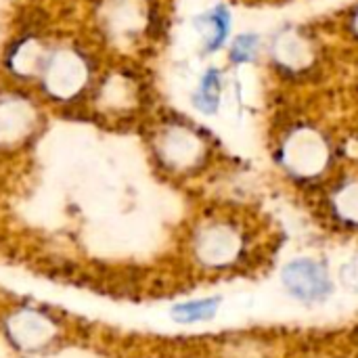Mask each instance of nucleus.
<instances>
[{"label":"nucleus","mask_w":358,"mask_h":358,"mask_svg":"<svg viewBox=\"0 0 358 358\" xmlns=\"http://www.w3.org/2000/svg\"><path fill=\"white\" fill-rule=\"evenodd\" d=\"M193 258L212 271L237 266L248 252V235L231 218H210L201 222L191 237Z\"/></svg>","instance_id":"nucleus-1"},{"label":"nucleus","mask_w":358,"mask_h":358,"mask_svg":"<svg viewBox=\"0 0 358 358\" xmlns=\"http://www.w3.org/2000/svg\"><path fill=\"white\" fill-rule=\"evenodd\" d=\"M155 153L159 162L172 172H191L208 157L206 138L191 126L172 122L166 124L155 136Z\"/></svg>","instance_id":"nucleus-2"},{"label":"nucleus","mask_w":358,"mask_h":358,"mask_svg":"<svg viewBox=\"0 0 358 358\" xmlns=\"http://www.w3.org/2000/svg\"><path fill=\"white\" fill-rule=\"evenodd\" d=\"M2 329L6 340L25 352H40L61 336V325L48 313L29 306L10 310L2 321Z\"/></svg>","instance_id":"nucleus-3"},{"label":"nucleus","mask_w":358,"mask_h":358,"mask_svg":"<svg viewBox=\"0 0 358 358\" xmlns=\"http://www.w3.org/2000/svg\"><path fill=\"white\" fill-rule=\"evenodd\" d=\"M281 157L292 174L300 178H315L329 166V145L323 134L308 128H298L287 136Z\"/></svg>","instance_id":"nucleus-4"},{"label":"nucleus","mask_w":358,"mask_h":358,"mask_svg":"<svg viewBox=\"0 0 358 358\" xmlns=\"http://www.w3.org/2000/svg\"><path fill=\"white\" fill-rule=\"evenodd\" d=\"M281 279H283L285 289L296 300H302L308 304L325 302L334 294V283H331L329 271L325 264H321L317 260L300 258V260L285 264Z\"/></svg>","instance_id":"nucleus-5"},{"label":"nucleus","mask_w":358,"mask_h":358,"mask_svg":"<svg viewBox=\"0 0 358 358\" xmlns=\"http://www.w3.org/2000/svg\"><path fill=\"white\" fill-rule=\"evenodd\" d=\"M46 90L57 99H69L78 94L88 78V69L82 57L71 50H59L46 59Z\"/></svg>","instance_id":"nucleus-6"},{"label":"nucleus","mask_w":358,"mask_h":358,"mask_svg":"<svg viewBox=\"0 0 358 358\" xmlns=\"http://www.w3.org/2000/svg\"><path fill=\"white\" fill-rule=\"evenodd\" d=\"M36 109L27 99L0 96V147H17L34 132Z\"/></svg>","instance_id":"nucleus-7"},{"label":"nucleus","mask_w":358,"mask_h":358,"mask_svg":"<svg viewBox=\"0 0 358 358\" xmlns=\"http://www.w3.org/2000/svg\"><path fill=\"white\" fill-rule=\"evenodd\" d=\"M273 59L289 71L306 69L313 63V46L302 34L287 29L273 40Z\"/></svg>","instance_id":"nucleus-8"},{"label":"nucleus","mask_w":358,"mask_h":358,"mask_svg":"<svg viewBox=\"0 0 358 358\" xmlns=\"http://www.w3.org/2000/svg\"><path fill=\"white\" fill-rule=\"evenodd\" d=\"M147 19H149V13L143 8L141 0H117L115 10L109 17L113 29H120L126 36H132L130 31H141L145 27Z\"/></svg>","instance_id":"nucleus-9"},{"label":"nucleus","mask_w":358,"mask_h":358,"mask_svg":"<svg viewBox=\"0 0 358 358\" xmlns=\"http://www.w3.org/2000/svg\"><path fill=\"white\" fill-rule=\"evenodd\" d=\"M331 208L342 222L358 227V178L346 180L338 187L331 197Z\"/></svg>","instance_id":"nucleus-10"},{"label":"nucleus","mask_w":358,"mask_h":358,"mask_svg":"<svg viewBox=\"0 0 358 358\" xmlns=\"http://www.w3.org/2000/svg\"><path fill=\"white\" fill-rule=\"evenodd\" d=\"M220 298H203V300H191L185 304H178L172 308V319L176 323H199V321H210L218 313Z\"/></svg>","instance_id":"nucleus-11"},{"label":"nucleus","mask_w":358,"mask_h":358,"mask_svg":"<svg viewBox=\"0 0 358 358\" xmlns=\"http://www.w3.org/2000/svg\"><path fill=\"white\" fill-rule=\"evenodd\" d=\"M218 103H220V73L216 69H210L195 92V107L201 113H214L218 109Z\"/></svg>","instance_id":"nucleus-12"},{"label":"nucleus","mask_w":358,"mask_h":358,"mask_svg":"<svg viewBox=\"0 0 358 358\" xmlns=\"http://www.w3.org/2000/svg\"><path fill=\"white\" fill-rule=\"evenodd\" d=\"M203 34H206V44L210 50H218L224 40H227V34H229V27H231V19H229V13L220 6L216 8L214 13H210L203 21Z\"/></svg>","instance_id":"nucleus-13"},{"label":"nucleus","mask_w":358,"mask_h":358,"mask_svg":"<svg viewBox=\"0 0 358 358\" xmlns=\"http://www.w3.org/2000/svg\"><path fill=\"white\" fill-rule=\"evenodd\" d=\"M258 48H260V40L258 36L254 34H245V36H239L231 48V57L233 61L237 63H248V61H254L258 57Z\"/></svg>","instance_id":"nucleus-14"},{"label":"nucleus","mask_w":358,"mask_h":358,"mask_svg":"<svg viewBox=\"0 0 358 358\" xmlns=\"http://www.w3.org/2000/svg\"><path fill=\"white\" fill-rule=\"evenodd\" d=\"M352 29H355V34L358 36V8H357V13L352 15Z\"/></svg>","instance_id":"nucleus-15"}]
</instances>
